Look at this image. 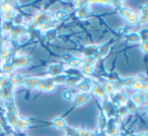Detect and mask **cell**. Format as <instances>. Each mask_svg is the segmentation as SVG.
Instances as JSON below:
<instances>
[{
    "label": "cell",
    "instance_id": "1",
    "mask_svg": "<svg viewBox=\"0 0 148 136\" xmlns=\"http://www.w3.org/2000/svg\"><path fill=\"white\" fill-rule=\"evenodd\" d=\"M112 96H113V102L115 104H118L119 106L125 105L126 101L128 100L127 99L126 94H125L123 91H117V90H116L115 93H114Z\"/></svg>",
    "mask_w": 148,
    "mask_h": 136
},
{
    "label": "cell",
    "instance_id": "2",
    "mask_svg": "<svg viewBox=\"0 0 148 136\" xmlns=\"http://www.w3.org/2000/svg\"><path fill=\"white\" fill-rule=\"evenodd\" d=\"M125 39H126L128 43H141L140 36H139V33L137 32H131L128 33V34L125 35Z\"/></svg>",
    "mask_w": 148,
    "mask_h": 136
},
{
    "label": "cell",
    "instance_id": "3",
    "mask_svg": "<svg viewBox=\"0 0 148 136\" xmlns=\"http://www.w3.org/2000/svg\"><path fill=\"white\" fill-rule=\"evenodd\" d=\"M108 128H107V131H106V133H107L108 136H118L119 133H120V130H119V128L117 126H116V124H114V123H108Z\"/></svg>",
    "mask_w": 148,
    "mask_h": 136
},
{
    "label": "cell",
    "instance_id": "4",
    "mask_svg": "<svg viewBox=\"0 0 148 136\" xmlns=\"http://www.w3.org/2000/svg\"><path fill=\"white\" fill-rule=\"evenodd\" d=\"M104 89V92H105L106 95H113L114 93H115L116 89H115V85H114V83H112V82H106L105 84H104V86H102Z\"/></svg>",
    "mask_w": 148,
    "mask_h": 136
},
{
    "label": "cell",
    "instance_id": "5",
    "mask_svg": "<svg viewBox=\"0 0 148 136\" xmlns=\"http://www.w3.org/2000/svg\"><path fill=\"white\" fill-rule=\"evenodd\" d=\"M138 18H139V15L134 11H131V13L127 16L126 18V22L128 24H134L136 22H138Z\"/></svg>",
    "mask_w": 148,
    "mask_h": 136
},
{
    "label": "cell",
    "instance_id": "6",
    "mask_svg": "<svg viewBox=\"0 0 148 136\" xmlns=\"http://www.w3.org/2000/svg\"><path fill=\"white\" fill-rule=\"evenodd\" d=\"M97 53H98V47H96V45H90V47H87L84 52V54H86L88 58H92V56H94Z\"/></svg>",
    "mask_w": 148,
    "mask_h": 136
},
{
    "label": "cell",
    "instance_id": "7",
    "mask_svg": "<svg viewBox=\"0 0 148 136\" xmlns=\"http://www.w3.org/2000/svg\"><path fill=\"white\" fill-rule=\"evenodd\" d=\"M116 110L117 108L115 107V105L112 103L107 104L106 106V114H107L108 117H114L116 115Z\"/></svg>",
    "mask_w": 148,
    "mask_h": 136
},
{
    "label": "cell",
    "instance_id": "8",
    "mask_svg": "<svg viewBox=\"0 0 148 136\" xmlns=\"http://www.w3.org/2000/svg\"><path fill=\"white\" fill-rule=\"evenodd\" d=\"M89 100V96L87 94H80L76 97V105L80 106L85 104Z\"/></svg>",
    "mask_w": 148,
    "mask_h": 136
},
{
    "label": "cell",
    "instance_id": "9",
    "mask_svg": "<svg viewBox=\"0 0 148 136\" xmlns=\"http://www.w3.org/2000/svg\"><path fill=\"white\" fill-rule=\"evenodd\" d=\"M110 53V45L109 43H105L99 49H98V54H100V56H108V54Z\"/></svg>",
    "mask_w": 148,
    "mask_h": 136
},
{
    "label": "cell",
    "instance_id": "10",
    "mask_svg": "<svg viewBox=\"0 0 148 136\" xmlns=\"http://www.w3.org/2000/svg\"><path fill=\"white\" fill-rule=\"evenodd\" d=\"M98 121H99V127L100 129H105L106 127H107L108 125V120H107V116H106L104 113H102L101 115L99 116V119H98Z\"/></svg>",
    "mask_w": 148,
    "mask_h": 136
},
{
    "label": "cell",
    "instance_id": "11",
    "mask_svg": "<svg viewBox=\"0 0 148 136\" xmlns=\"http://www.w3.org/2000/svg\"><path fill=\"white\" fill-rule=\"evenodd\" d=\"M93 93L95 94L96 96H98V97H104V96L106 95L105 92H104V89L103 87H102L101 85H95L93 87Z\"/></svg>",
    "mask_w": 148,
    "mask_h": 136
},
{
    "label": "cell",
    "instance_id": "12",
    "mask_svg": "<svg viewBox=\"0 0 148 136\" xmlns=\"http://www.w3.org/2000/svg\"><path fill=\"white\" fill-rule=\"evenodd\" d=\"M90 12H91L90 8L89 7H86V5H85V6H82V7L79 8L78 15L80 16L81 18H85V17H87V16L89 15Z\"/></svg>",
    "mask_w": 148,
    "mask_h": 136
},
{
    "label": "cell",
    "instance_id": "13",
    "mask_svg": "<svg viewBox=\"0 0 148 136\" xmlns=\"http://www.w3.org/2000/svg\"><path fill=\"white\" fill-rule=\"evenodd\" d=\"M125 106H126V108L128 109L129 113H135L137 111V108H138L132 101H131V99L127 100L126 103H125Z\"/></svg>",
    "mask_w": 148,
    "mask_h": 136
},
{
    "label": "cell",
    "instance_id": "14",
    "mask_svg": "<svg viewBox=\"0 0 148 136\" xmlns=\"http://www.w3.org/2000/svg\"><path fill=\"white\" fill-rule=\"evenodd\" d=\"M116 113H117V115L119 117H124V116H126L127 114H129L128 109L126 108V106L125 105L119 106V107L117 108V110H116Z\"/></svg>",
    "mask_w": 148,
    "mask_h": 136
},
{
    "label": "cell",
    "instance_id": "15",
    "mask_svg": "<svg viewBox=\"0 0 148 136\" xmlns=\"http://www.w3.org/2000/svg\"><path fill=\"white\" fill-rule=\"evenodd\" d=\"M131 11H132V10H131L129 7H125V6H123V7L119 10V14H120L121 17H123V18H125V19H126L127 16L131 13Z\"/></svg>",
    "mask_w": 148,
    "mask_h": 136
},
{
    "label": "cell",
    "instance_id": "16",
    "mask_svg": "<svg viewBox=\"0 0 148 136\" xmlns=\"http://www.w3.org/2000/svg\"><path fill=\"white\" fill-rule=\"evenodd\" d=\"M79 88H80V89L82 90V91L88 92V91H90V90L92 89V84H90L89 81H83L82 83L80 84Z\"/></svg>",
    "mask_w": 148,
    "mask_h": 136
},
{
    "label": "cell",
    "instance_id": "17",
    "mask_svg": "<svg viewBox=\"0 0 148 136\" xmlns=\"http://www.w3.org/2000/svg\"><path fill=\"white\" fill-rule=\"evenodd\" d=\"M82 70H83V72H84V74H85V75H88V76H91V75L93 74V72H94V67H93V66H91V65L85 64L84 66H83Z\"/></svg>",
    "mask_w": 148,
    "mask_h": 136
},
{
    "label": "cell",
    "instance_id": "18",
    "mask_svg": "<svg viewBox=\"0 0 148 136\" xmlns=\"http://www.w3.org/2000/svg\"><path fill=\"white\" fill-rule=\"evenodd\" d=\"M142 85H143V81L138 80V79H135V81L133 82V85L131 88L137 90V91H141V90H142Z\"/></svg>",
    "mask_w": 148,
    "mask_h": 136
},
{
    "label": "cell",
    "instance_id": "19",
    "mask_svg": "<svg viewBox=\"0 0 148 136\" xmlns=\"http://www.w3.org/2000/svg\"><path fill=\"white\" fill-rule=\"evenodd\" d=\"M131 101H132L133 103H134L135 105L137 106V107H138V106H140V105H142V104H143L142 100H141V98L139 97L138 94H134V95L132 96V98H131Z\"/></svg>",
    "mask_w": 148,
    "mask_h": 136
},
{
    "label": "cell",
    "instance_id": "20",
    "mask_svg": "<svg viewBox=\"0 0 148 136\" xmlns=\"http://www.w3.org/2000/svg\"><path fill=\"white\" fill-rule=\"evenodd\" d=\"M139 36L141 41H148V28H143L139 32Z\"/></svg>",
    "mask_w": 148,
    "mask_h": 136
},
{
    "label": "cell",
    "instance_id": "21",
    "mask_svg": "<svg viewBox=\"0 0 148 136\" xmlns=\"http://www.w3.org/2000/svg\"><path fill=\"white\" fill-rule=\"evenodd\" d=\"M134 81H135V78H127L123 82H121V84H122V86H124V87H132L133 82Z\"/></svg>",
    "mask_w": 148,
    "mask_h": 136
},
{
    "label": "cell",
    "instance_id": "22",
    "mask_svg": "<svg viewBox=\"0 0 148 136\" xmlns=\"http://www.w3.org/2000/svg\"><path fill=\"white\" fill-rule=\"evenodd\" d=\"M137 94H138L139 97L141 98V100H142L143 103L148 101V92L147 91H143V90H141V91H138V93Z\"/></svg>",
    "mask_w": 148,
    "mask_h": 136
},
{
    "label": "cell",
    "instance_id": "23",
    "mask_svg": "<svg viewBox=\"0 0 148 136\" xmlns=\"http://www.w3.org/2000/svg\"><path fill=\"white\" fill-rule=\"evenodd\" d=\"M140 49L142 53L148 54V41H141L140 43Z\"/></svg>",
    "mask_w": 148,
    "mask_h": 136
},
{
    "label": "cell",
    "instance_id": "24",
    "mask_svg": "<svg viewBox=\"0 0 148 136\" xmlns=\"http://www.w3.org/2000/svg\"><path fill=\"white\" fill-rule=\"evenodd\" d=\"M110 4H111L114 8H116V9H118V10H120L121 8L123 7V2L122 1H112Z\"/></svg>",
    "mask_w": 148,
    "mask_h": 136
},
{
    "label": "cell",
    "instance_id": "25",
    "mask_svg": "<svg viewBox=\"0 0 148 136\" xmlns=\"http://www.w3.org/2000/svg\"><path fill=\"white\" fill-rule=\"evenodd\" d=\"M138 21L141 24H147L148 23V16L147 15H140L138 18Z\"/></svg>",
    "mask_w": 148,
    "mask_h": 136
},
{
    "label": "cell",
    "instance_id": "26",
    "mask_svg": "<svg viewBox=\"0 0 148 136\" xmlns=\"http://www.w3.org/2000/svg\"><path fill=\"white\" fill-rule=\"evenodd\" d=\"M141 11V15H147L148 16V4H145L141 7L140 9Z\"/></svg>",
    "mask_w": 148,
    "mask_h": 136
},
{
    "label": "cell",
    "instance_id": "27",
    "mask_svg": "<svg viewBox=\"0 0 148 136\" xmlns=\"http://www.w3.org/2000/svg\"><path fill=\"white\" fill-rule=\"evenodd\" d=\"M81 64V62L79 60H77V58H74V60H73L72 63H71V65H72L73 67H79Z\"/></svg>",
    "mask_w": 148,
    "mask_h": 136
},
{
    "label": "cell",
    "instance_id": "28",
    "mask_svg": "<svg viewBox=\"0 0 148 136\" xmlns=\"http://www.w3.org/2000/svg\"><path fill=\"white\" fill-rule=\"evenodd\" d=\"M142 90H143V91H147L148 92V82H143Z\"/></svg>",
    "mask_w": 148,
    "mask_h": 136
},
{
    "label": "cell",
    "instance_id": "29",
    "mask_svg": "<svg viewBox=\"0 0 148 136\" xmlns=\"http://www.w3.org/2000/svg\"><path fill=\"white\" fill-rule=\"evenodd\" d=\"M99 3L102 4V5H108V4H110V2L109 1H100Z\"/></svg>",
    "mask_w": 148,
    "mask_h": 136
},
{
    "label": "cell",
    "instance_id": "30",
    "mask_svg": "<svg viewBox=\"0 0 148 136\" xmlns=\"http://www.w3.org/2000/svg\"><path fill=\"white\" fill-rule=\"evenodd\" d=\"M135 136H148L147 133H145V132H141V133H138V134H136Z\"/></svg>",
    "mask_w": 148,
    "mask_h": 136
},
{
    "label": "cell",
    "instance_id": "31",
    "mask_svg": "<svg viewBox=\"0 0 148 136\" xmlns=\"http://www.w3.org/2000/svg\"><path fill=\"white\" fill-rule=\"evenodd\" d=\"M97 136H107V135H105V134H104V133H103V132H100V133H99V134H98Z\"/></svg>",
    "mask_w": 148,
    "mask_h": 136
},
{
    "label": "cell",
    "instance_id": "32",
    "mask_svg": "<svg viewBox=\"0 0 148 136\" xmlns=\"http://www.w3.org/2000/svg\"><path fill=\"white\" fill-rule=\"evenodd\" d=\"M145 112H146V114L148 115V106H147L146 108H145Z\"/></svg>",
    "mask_w": 148,
    "mask_h": 136
},
{
    "label": "cell",
    "instance_id": "33",
    "mask_svg": "<svg viewBox=\"0 0 148 136\" xmlns=\"http://www.w3.org/2000/svg\"><path fill=\"white\" fill-rule=\"evenodd\" d=\"M147 134H148V133H147Z\"/></svg>",
    "mask_w": 148,
    "mask_h": 136
}]
</instances>
